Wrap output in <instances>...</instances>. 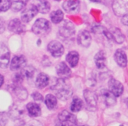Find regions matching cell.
I'll use <instances>...</instances> for the list:
<instances>
[{
    "mask_svg": "<svg viewBox=\"0 0 128 126\" xmlns=\"http://www.w3.org/2000/svg\"><path fill=\"white\" fill-rule=\"evenodd\" d=\"M52 89L55 91L57 98L63 101L68 100L73 94L69 84L64 79L60 78L58 80L56 84L53 86Z\"/></svg>",
    "mask_w": 128,
    "mask_h": 126,
    "instance_id": "obj_1",
    "label": "cell"
},
{
    "mask_svg": "<svg viewBox=\"0 0 128 126\" xmlns=\"http://www.w3.org/2000/svg\"><path fill=\"white\" fill-rule=\"evenodd\" d=\"M52 25L50 22L45 18L36 20L32 26V32L39 36H45L50 33Z\"/></svg>",
    "mask_w": 128,
    "mask_h": 126,
    "instance_id": "obj_2",
    "label": "cell"
},
{
    "mask_svg": "<svg viewBox=\"0 0 128 126\" xmlns=\"http://www.w3.org/2000/svg\"><path fill=\"white\" fill-rule=\"evenodd\" d=\"M38 13L37 7L34 4H30L26 6L21 14V18L23 23H28Z\"/></svg>",
    "mask_w": 128,
    "mask_h": 126,
    "instance_id": "obj_3",
    "label": "cell"
},
{
    "mask_svg": "<svg viewBox=\"0 0 128 126\" xmlns=\"http://www.w3.org/2000/svg\"><path fill=\"white\" fill-rule=\"evenodd\" d=\"M75 26L70 21L66 20L59 28V33L64 38H70L75 34Z\"/></svg>",
    "mask_w": 128,
    "mask_h": 126,
    "instance_id": "obj_4",
    "label": "cell"
},
{
    "mask_svg": "<svg viewBox=\"0 0 128 126\" xmlns=\"http://www.w3.org/2000/svg\"><path fill=\"white\" fill-rule=\"evenodd\" d=\"M10 52L6 45L0 42V68H6L9 65Z\"/></svg>",
    "mask_w": 128,
    "mask_h": 126,
    "instance_id": "obj_5",
    "label": "cell"
},
{
    "mask_svg": "<svg viewBox=\"0 0 128 126\" xmlns=\"http://www.w3.org/2000/svg\"><path fill=\"white\" fill-rule=\"evenodd\" d=\"M48 50L54 57H60L64 53V46L58 41H52L48 45Z\"/></svg>",
    "mask_w": 128,
    "mask_h": 126,
    "instance_id": "obj_6",
    "label": "cell"
},
{
    "mask_svg": "<svg viewBox=\"0 0 128 126\" xmlns=\"http://www.w3.org/2000/svg\"><path fill=\"white\" fill-rule=\"evenodd\" d=\"M109 90L116 97L121 96L124 91L123 85L119 81L115 78H110L108 82Z\"/></svg>",
    "mask_w": 128,
    "mask_h": 126,
    "instance_id": "obj_7",
    "label": "cell"
},
{
    "mask_svg": "<svg viewBox=\"0 0 128 126\" xmlns=\"http://www.w3.org/2000/svg\"><path fill=\"white\" fill-rule=\"evenodd\" d=\"M56 72L60 78L67 80L70 76L71 70L68 65L64 62L59 63L56 66Z\"/></svg>",
    "mask_w": 128,
    "mask_h": 126,
    "instance_id": "obj_8",
    "label": "cell"
},
{
    "mask_svg": "<svg viewBox=\"0 0 128 126\" xmlns=\"http://www.w3.org/2000/svg\"><path fill=\"white\" fill-rule=\"evenodd\" d=\"M113 10L118 16L128 13V1H116L113 3Z\"/></svg>",
    "mask_w": 128,
    "mask_h": 126,
    "instance_id": "obj_9",
    "label": "cell"
},
{
    "mask_svg": "<svg viewBox=\"0 0 128 126\" xmlns=\"http://www.w3.org/2000/svg\"><path fill=\"white\" fill-rule=\"evenodd\" d=\"M26 58L24 55H16L14 56L11 62L10 69L13 71H16L20 68H23L26 66Z\"/></svg>",
    "mask_w": 128,
    "mask_h": 126,
    "instance_id": "obj_10",
    "label": "cell"
},
{
    "mask_svg": "<svg viewBox=\"0 0 128 126\" xmlns=\"http://www.w3.org/2000/svg\"><path fill=\"white\" fill-rule=\"evenodd\" d=\"M63 8L68 13H76L80 9V2L78 0H70L64 2L62 4Z\"/></svg>",
    "mask_w": 128,
    "mask_h": 126,
    "instance_id": "obj_11",
    "label": "cell"
},
{
    "mask_svg": "<svg viewBox=\"0 0 128 126\" xmlns=\"http://www.w3.org/2000/svg\"><path fill=\"white\" fill-rule=\"evenodd\" d=\"M92 37L90 34L87 30L81 31L77 36V42L78 44L82 47L87 48L90 45Z\"/></svg>",
    "mask_w": 128,
    "mask_h": 126,
    "instance_id": "obj_12",
    "label": "cell"
},
{
    "mask_svg": "<svg viewBox=\"0 0 128 126\" xmlns=\"http://www.w3.org/2000/svg\"><path fill=\"white\" fill-rule=\"evenodd\" d=\"M84 97L88 107L95 108L98 103V96L94 92L86 89L84 91Z\"/></svg>",
    "mask_w": 128,
    "mask_h": 126,
    "instance_id": "obj_13",
    "label": "cell"
},
{
    "mask_svg": "<svg viewBox=\"0 0 128 126\" xmlns=\"http://www.w3.org/2000/svg\"><path fill=\"white\" fill-rule=\"evenodd\" d=\"M8 30L10 32L16 34H20L23 33L25 30V26L18 18L12 20L8 24Z\"/></svg>",
    "mask_w": 128,
    "mask_h": 126,
    "instance_id": "obj_14",
    "label": "cell"
},
{
    "mask_svg": "<svg viewBox=\"0 0 128 126\" xmlns=\"http://www.w3.org/2000/svg\"><path fill=\"white\" fill-rule=\"evenodd\" d=\"M114 60L120 67H126L128 64V58L125 52L122 49H118L114 54Z\"/></svg>",
    "mask_w": 128,
    "mask_h": 126,
    "instance_id": "obj_15",
    "label": "cell"
},
{
    "mask_svg": "<svg viewBox=\"0 0 128 126\" xmlns=\"http://www.w3.org/2000/svg\"><path fill=\"white\" fill-rule=\"evenodd\" d=\"M50 78L48 75L44 73H40L36 76L35 80V86L38 88L42 89L48 85Z\"/></svg>",
    "mask_w": 128,
    "mask_h": 126,
    "instance_id": "obj_16",
    "label": "cell"
},
{
    "mask_svg": "<svg viewBox=\"0 0 128 126\" xmlns=\"http://www.w3.org/2000/svg\"><path fill=\"white\" fill-rule=\"evenodd\" d=\"M101 96L104 99V103L108 107L114 106L116 102V97L108 90H102Z\"/></svg>",
    "mask_w": 128,
    "mask_h": 126,
    "instance_id": "obj_17",
    "label": "cell"
},
{
    "mask_svg": "<svg viewBox=\"0 0 128 126\" xmlns=\"http://www.w3.org/2000/svg\"><path fill=\"white\" fill-rule=\"evenodd\" d=\"M94 62L98 68L102 69L106 65V54L104 51H100L96 54L94 56Z\"/></svg>",
    "mask_w": 128,
    "mask_h": 126,
    "instance_id": "obj_18",
    "label": "cell"
},
{
    "mask_svg": "<svg viewBox=\"0 0 128 126\" xmlns=\"http://www.w3.org/2000/svg\"><path fill=\"white\" fill-rule=\"evenodd\" d=\"M26 109L30 117H36L41 115L42 110L38 104L35 102H30L26 105Z\"/></svg>",
    "mask_w": 128,
    "mask_h": 126,
    "instance_id": "obj_19",
    "label": "cell"
},
{
    "mask_svg": "<svg viewBox=\"0 0 128 126\" xmlns=\"http://www.w3.org/2000/svg\"><path fill=\"white\" fill-rule=\"evenodd\" d=\"M66 60L71 67L77 65L79 60V54L76 51H71L66 56Z\"/></svg>",
    "mask_w": 128,
    "mask_h": 126,
    "instance_id": "obj_20",
    "label": "cell"
},
{
    "mask_svg": "<svg viewBox=\"0 0 128 126\" xmlns=\"http://www.w3.org/2000/svg\"><path fill=\"white\" fill-rule=\"evenodd\" d=\"M109 32L111 34L112 40L115 41V42H116L117 44H120L124 42V40H125V36L120 32V30L116 28H112Z\"/></svg>",
    "mask_w": 128,
    "mask_h": 126,
    "instance_id": "obj_21",
    "label": "cell"
},
{
    "mask_svg": "<svg viewBox=\"0 0 128 126\" xmlns=\"http://www.w3.org/2000/svg\"><path fill=\"white\" fill-rule=\"evenodd\" d=\"M58 119L60 122H70L75 124L77 121L76 116L67 110L62 111L58 114Z\"/></svg>",
    "mask_w": 128,
    "mask_h": 126,
    "instance_id": "obj_22",
    "label": "cell"
},
{
    "mask_svg": "<svg viewBox=\"0 0 128 126\" xmlns=\"http://www.w3.org/2000/svg\"><path fill=\"white\" fill-rule=\"evenodd\" d=\"M83 101L77 97H74L70 105V110L72 112H77L82 109L83 107Z\"/></svg>",
    "mask_w": 128,
    "mask_h": 126,
    "instance_id": "obj_23",
    "label": "cell"
},
{
    "mask_svg": "<svg viewBox=\"0 0 128 126\" xmlns=\"http://www.w3.org/2000/svg\"><path fill=\"white\" fill-rule=\"evenodd\" d=\"M45 104L48 109H53L57 104V100L54 95L48 94L45 98Z\"/></svg>",
    "mask_w": 128,
    "mask_h": 126,
    "instance_id": "obj_24",
    "label": "cell"
},
{
    "mask_svg": "<svg viewBox=\"0 0 128 126\" xmlns=\"http://www.w3.org/2000/svg\"><path fill=\"white\" fill-rule=\"evenodd\" d=\"M64 13L60 10L54 11L50 14V19L54 23L57 24L60 23L64 19Z\"/></svg>",
    "mask_w": 128,
    "mask_h": 126,
    "instance_id": "obj_25",
    "label": "cell"
},
{
    "mask_svg": "<svg viewBox=\"0 0 128 126\" xmlns=\"http://www.w3.org/2000/svg\"><path fill=\"white\" fill-rule=\"evenodd\" d=\"M36 7L38 12L42 14H46L50 11V4L47 1H40Z\"/></svg>",
    "mask_w": 128,
    "mask_h": 126,
    "instance_id": "obj_26",
    "label": "cell"
},
{
    "mask_svg": "<svg viewBox=\"0 0 128 126\" xmlns=\"http://www.w3.org/2000/svg\"><path fill=\"white\" fill-rule=\"evenodd\" d=\"M35 69L32 66H25L22 68L21 74L24 78H32L35 75Z\"/></svg>",
    "mask_w": 128,
    "mask_h": 126,
    "instance_id": "obj_27",
    "label": "cell"
},
{
    "mask_svg": "<svg viewBox=\"0 0 128 126\" xmlns=\"http://www.w3.org/2000/svg\"><path fill=\"white\" fill-rule=\"evenodd\" d=\"M28 1H13L12 2V10L14 12H19L26 6Z\"/></svg>",
    "mask_w": 128,
    "mask_h": 126,
    "instance_id": "obj_28",
    "label": "cell"
},
{
    "mask_svg": "<svg viewBox=\"0 0 128 126\" xmlns=\"http://www.w3.org/2000/svg\"><path fill=\"white\" fill-rule=\"evenodd\" d=\"M14 91L15 92L16 95L18 96V98L20 99L24 100L27 97V92L26 90L24 88L20 86H15L14 88Z\"/></svg>",
    "mask_w": 128,
    "mask_h": 126,
    "instance_id": "obj_29",
    "label": "cell"
},
{
    "mask_svg": "<svg viewBox=\"0 0 128 126\" xmlns=\"http://www.w3.org/2000/svg\"><path fill=\"white\" fill-rule=\"evenodd\" d=\"M23 113H24V110L22 109L18 106H13L10 111L11 116L12 117H14V118H16L19 116H21Z\"/></svg>",
    "mask_w": 128,
    "mask_h": 126,
    "instance_id": "obj_30",
    "label": "cell"
},
{
    "mask_svg": "<svg viewBox=\"0 0 128 126\" xmlns=\"http://www.w3.org/2000/svg\"><path fill=\"white\" fill-rule=\"evenodd\" d=\"M12 2L8 0H0V12H4L11 8Z\"/></svg>",
    "mask_w": 128,
    "mask_h": 126,
    "instance_id": "obj_31",
    "label": "cell"
},
{
    "mask_svg": "<svg viewBox=\"0 0 128 126\" xmlns=\"http://www.w3.org/2000/svg\"><path fill=\"white\" fill-rule=\"evenodd\" d=\"M23 79H24V77L22 75L21 72L16 73L13 76V82L15 84L16 86H20L23 80Z\"/></svg>",
    "mask_w": 128,
    "mask_h": 126,
    "instance_id": "obj_32",
    "label": "cell"
},
{
    "mask_svg": "<svg viewBox=\"0 0 128 126\" xmlns=\"http://www.w3.org/2000/svg\"><path fill=\"white\" fill-rule=\"evenodd\" d=\"M32 98H34V100L35 101H43V100H44L42 95L37 92H34V93L32 94Z\"/></svg>",
    "mask_w": 128,
    "mask_h": 126,
    "instance_id": "obj_33",
    "label": "cell"
},
{
    "mask_svg": "<svg viewBox=\"0 0 128 126\" xmlns=\"http://www.w3.org/2000/svg\"><path fill=\"white\" fill-rule=\"evenodd\" d=\"M55 126H76V124L70 122H59Z\"/></svg>",
    "mask_w": 128,
    "mask_h": 126,
    "instance_id": "obj_34",
    "label": "cell"
},
{
    "mask_svg": "<svg viewBox=\"0 0 128 126\" xmlns=\"http://www.w3.org/2000/svg\"><path fill=\"white\" fill-rule=\"evenodd\" d=\"M121 22L124 25L128 26V13L126 14L125 15L122 16L121 19Z\"/></svg>",
    "mask_w": 128,
    "mask_h": 126,
    "instance_id": "obj_35",
    "label": "cell"
},
{
    "mask_svg": "<svg viewBox=\"0 0 128 126\" xmlns=\"http://www.w3.org/2000/svg\"><path fill=\"white\" fill-rule=\"evenodd\" d=\"M4 30V24L3 23V22L0 20V33H3Z\"/></svg>",
    "mask_w": 128,
    "mask_h": 126,
    "instance_id": "obj_36",
    "label": "cell"
},
{
    "mask_svg": "<svg viewBox=\"0 0 128 126\" xmlns=\"http://www.w3.org/2000/svg\"><path fill=\"white\" fill-rule=\"evenodd\" d=\"M3 83H4V76L0 74V87L3 86Z\"/></svg>",
    "mask_w": 128,
    "mask_h": 126,
    "instance_id": "obj_37",
    "label": "cell"
},
{
    "mask_svg": "<svg viewBox=\"0 0 128 126\" xmlns=\"http://www.w3.org/2000/svg\"><path fill=\"white\" fill-rule=\"evenodd\" d=\"M127 106H128V100H127Z\"/></svg>",
    "mask_w": 128,
    "mask_h": 126,
    "instance_id": "obj_38",
    "label": "cell"
},
{
    "mask_svg": "<svg viewBox=\"0 0 128 126\" xmlns=\"http://www.w3.org/2000/svg\"><path fill=\"white\" fill-rule=\"evenodd\" d=\"M88 126L87 125H83V126Z\"/></svg>",
    "mask_w": 128,
    "mask_h": 126,
    "instance_id": "obj_39",
    "label": "cell"
}]
</instances>
